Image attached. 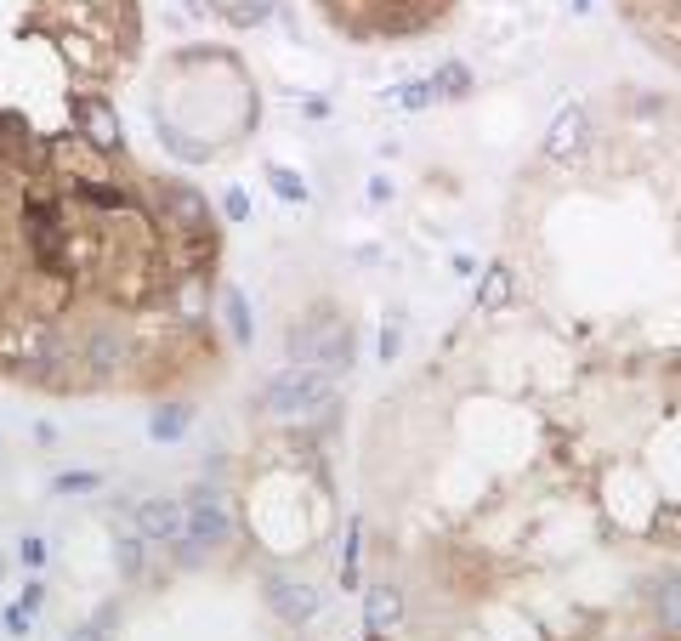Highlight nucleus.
<instances>
[{
	"mask_svg": "<svg viewBox=\"0 0 681 641\" xmlns=\"http://www.w3.org/2000/svg\"><path fill=\"white\" fill-rule=\"evenodd\" d=\"M273 607H279L290 624H301L318 602H313V590H307V585H284V579H279V585H273Z\"/></svg>",
	"mask_w": 681,
	"mask_h": 641,
	"instance_id": "obj_4",
	"label": "nucleus"
},
{
	"mask_svg": "<svg viewBox=\"0 0 681 641\" xmlns=\"http://www.w3.org/2000/svg\"><path fill=\"white\" fill-rule=\"evenodd\" d=\"M625 12L681 63V0H625Z\"/></svg>",
	"mask_w": 681,
	"mask_h": 641,
	"instance_id": "obj_1",
	"label": "nucleus"
},
{
	"mask_svg": "<svg viewBox=\"0 0 681 641\" xmlns=\"http://www.w3.org/2000/svg\"><path fill=\"white\" fill-rule=\"evenodd\" d=\"M267 403L273 409H307V403H324V381H313V375H279L273 381V392H267Z\"/></svg>",
	"mask_w": 681,
	"mask_h": 641,
	"instance_id": "obj_2",
	"label": "nucleus"
},
{
	"mask_svg": "<svg viewBox=\"0 0 681 641\" xmlns=\"http://www.w3.org/2000/svg\"><path fill=\"white\" fill-rule=\"evenodd\" d=\"M142 528H148L154 539H165V545H176V539L188 534V522H182L176 505H148V511H142Z\"/></svg>",
	"mask_w": 681,
	"mask_h": 641,
	"instance_id": "obj_3",
	"label": "nucleus"
},
{
	"mask_svg": "<svg viewBox=\"0 0 681 641\" xmlns=\"http://www.w3.org/2000/svg\"><path fill=\"white\" fill-rule=\"evenodd\" d=\"M188 539H193V545H222V539H227V517H216V511L199 505L193 522H188Z\"/></svg>",
	"mask_w": 681,
	"mask_h": 641,
	"instance_id": "obj_5",
	"label": "nucleus"
}]
</instances>
